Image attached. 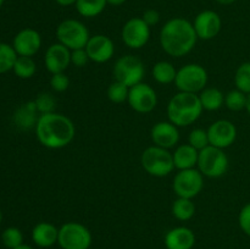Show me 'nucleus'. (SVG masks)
Here are the masks:
<instances>
[{"instance_id":"44","label":"nucleus","mask_w":250,"mask_h":249,"mask_svg":"<svg viewBox=\"0 0 250 249\" xmlns=\"http://www.w3.org/2000/svg\"><path fill=\"white\" fill-rule=\"evenodd\" d=\"M2 4H4V0H0V7H1Z\"/></svg>"},{"instance_id":"40","label":"nucleus","mask_w":250,"mask_h":249,"mask_svg":"<svg viewBox=\"0 0 250 249\" xmlns=\"http://www.w3.org/2000/svg\"><path fill=\"white\" fill-rule=\"evenodd\" d=\"M107 4L112 5V6H120V5L125 4L126 2V0H106Z\"/></svg>"},{"instance_id":"3","label":"nucleus","mask_w":250,"mask_h":249,"mask_svg":"<svg viewBox=\"0 0 250 249\" xmlns=\"http://www.w3.org/2000/svg\"><path fill=\"white\" fill-rule=\"evenodd\" d=\"M199 95L194 93L178 92L167 104V117L177 127H186L194 124L203 112Z\"/></svg>"},{"instance_id":"39","label":"nucleus","mask_w":250,"mask_h":249,"mask_svg":"<svg viewBox=\"0 0 250 249\" xmlns=\"http://www.w3.org/2000/svg\"><path fill=\"white\" fill-rule=\"evenodd\" d=\"M56 2H58L59 5H61V6H70V5H76V2H77V0H55Z\"/></svg>"},{"instance_id":"25","label":"nucleus","mask_w":250,"mask_h":249,"mask_svg":"<svg viewBox=\"0 0 250 249\" xmlns=\"http://www.w3.org/2000/svg\"><path fill=\"white\" fill-rule=\"evenodd\" d=\"M106 0H77L76 9L81 16L92 19L102 14L106 7Z\"/></svg>"},{"instance_id":"2","label":"nucleus","mask_w":250,"mask_h":249,"mask_svg":"<svg viewBox=\"0 0 250 249\" xmlns=\"http://www.w3.org/2000/svg\"><path fill=\"white\" fill-rule=\"evenodd\" d=\"M76 128L67 116L58 112L43 114L38 117L36 134L42 145L49 149L67 146L75 138Z\"/></svg>"},{"instance_id":"10","label":"nucleus","mask_w":250,"mask_h":249,"mask_svg":"<svg viewBox=\"0 0 250 249\" xmlns=\"http://www.w3.org/2000/svg\"><path fill=\"white\" fill-rule=\"evenodd\" d=\"M172 187L177 197L193 199L204 187V176L197 168L180 170L173 178Z\"/></svg>"},{"instance_id":"35","label":"nucleus","mask_w":250,"mask_h":249,"mask_svg":"<svg viewBox=\"0 0 250 249\" xmlns=\"http://www.w3.org/2000/svg\"><path fill=\"white\" fill-rule=\"evenodd\" d=\"M50 85L54 92L62 93L65 90H67L68 85H70V80L65 75V72L54 73L50 78Z\"/></svg>"},{"instance_id":"16","label":"nucleus","mask_w":250,"mask_h":249,"mask_svg":"<svg viewBox=\"0 0 250 249\" xmlns=\"http://www.w3.org/2000/svg\"><path fill=\"white\" fill-rule=\"evenodd\" d=\"M15 51L19 56L32 58L39 51L42 46V37L36 29L24 28L15 36L12 42Z\"/></svg>"},{"instance_id":"41","label":"nucleus","mask_w":250,"mask_h":249,"mask_svg":"<svg viewBox=\"0 0 250 249\" xmlns=\"http://www.w3.org/2000/svg\"><path fill=\"white\" fill-rule=\"evenodd\" d=\"M216 1L222 5H229V4H233V2L237 1V0H216Z\"/></svg>"},{"instance_id":"23","label":"nucleus","mask_w":250,"mask_h":249,"mask_svg":"<svg viewBox=\"0 0 250 249\" xmlns=\"http://www.w3.org/2000/svg\"><path fill=\"white\" fill-rule=\"evenodd\" d=\"M200 103L204 110L216 111L225 104V95L217 88H205L199 94Z\"/></svg>"},{"instance_id":"9","label":"nucleus","mask_w":250,"mask_h":249,"mask_svg":"<svg viewBox=\"0 0 250 249\" xmlns=\"http://www.w3.org/2000/svg\"><path fill=\"white\" fill-rule=\"evenodd\" d=\"M115 81L131 88L143 81L144 65L141 59L134 55H124L117 59L114 66Z\"/></svg>"},{"instance_id":"20","label":"nucleus","mask_w":250,"mask_h":249,"mask_svg":"<svg viewBox=\"0 0 250 249\" xmlns=\"http://www.w3.org/2000/svg\"><path fill=\"white\" fill-rule=\"evenodd\" d=\"M59 229L50 222H39L33 227L32 239L42 248H49L58 242Z\"/></svg>"},{"instance_id":"12","label":"nucleus","mask_w":250,"mask_h":249,"mask_svg":"<svg viewBox=\"0 0 250 249\" xmlns=\"http://www.w3.org/2000/svg\"><path fill=\"white\" fill-rule=\"evenodd\" d=\"M121 37L124 43L131 49H141L150 38V27L142 17H133L125 23Z\"/></svg>"},{"instance_id":"33","label":"nucleus","mask_w":250,"mask_h":249,"mask_svg":"<svg viewBox=\"0 0 250 249\" xmlns=\"http://www.w3.org/2000/svg\"><path fill=\"white\" fill-rule=\"evenodd\" d=\"M37 110L41 115L43 114H50V112H55L56 100L53 94L50 93H41L38 97L34 100Z\"/></svg>"},{"instance_id":"28","label":"nucleus","mask_w":250,"mask_h":249,"mask_svg":"<svg viewBox=\"0 0 250 249\" xmlns=\"http://www.w3.org/2000/svg\"><path fill=\"white\" fill-rule=\"evenodd\" d=\"M17 56L19 55L15 51L14 46L6 43H0V73L12 70Z\"/></svg>"},{"instance_id":"7","label":"nucleus","mask_w":250,"mask_h":249,"mask_svg":"<svg viewBox=\"0 0 250 249\" xmlns=\"http://www.w3.org/2000/svg\"><path fill=\"white\" fill-rule=\"evenodd\" d=\"M207 70L199 63H188L177 71L175 84L180 92L194 93L205 89L208 83Z\"/></svg>"},{"instance_id":"15","label":"nucleus","mask_w":250,"mask_h":249,"mask_svg":"<svg viewBox=\"0 0 250 249\" xmlns=\"http://www.w3.org/2000/svg\"><path fill=\"white\" fill-rule=\"evenodd\" d=\"M85 51L89 60L97 63H104L111 60L115 54V45L109 37L104 34H97L90 37L85 45Z\"/></svg>"},{"instance_id":"37","label":"nucleus","mask_w":250,"mask_h":249,"mask_svg":"<svg viewBox=\"0 0 250 249\" xmlns=\"http://www.w3.org/2000/svg\"><path fill=\"white\" fill-rule=\"evenodd\" d=\"M89 61L88 54L84 49H77V50H71V63L76 66V67H83L87 65Z\"/></svg>"},{"instance_id":"22","label":"nucleus","mask_w":250,"mask_h":249,"mask_svg":"<svg viewBox=\"0 0 250 249\" xmlns=\"http://www.w3.org/2000/svg\"><path fill=\"white\" fill-rule=\"evenodd\" d=\"M37 114H38V110L34 102L26 103L15 114V122L17 126L23 129H29L33 127L36 128L37 121H38Z\"/></svg>"},{"instance_id":"29","label":"nucleus","mask_w":250,"mask_h":249,"mask_svg":"<svg viewBox=\"0 0 250 249\" xmlns=\"http://www.w3.org/2000/svg\"><path fill=\"white\" fill-rule=\"evenodd\" d=\"M234 84L238 90L250 94V61L241 63L237 68L234 75Z\"/></svg>"},{"instance_id":"30","label":"nucleus","mask_w":250,"mask_h":249,"mask_svg":"<svg viewBox=\"0 0 250 249\" xmlns=\"http://www.w3.org/2000/svg\"><path fill=\"white\" fill-rule=\"evenodd\" d=\"M247 97H248V94L241 92L236 88L234 90H229L225 95V105L231 111H241V110L246 109Z\"/></svg>"},{"instance_id":"34","label":"nucleus","mask_w":250,"mask_h":249,"mask_svg":"<svg viewBox=\"0 0 250 249\" xmlns=\"http://www.w3.org/2000/svg\"><path fill=\"white\" fill-rule=\"evenodd\" d=\"M188 144L194 146L197 150H202L205 146L210 145L209 137H208V131L202 128L193 129L188 137Z\"/></svg>"},{"instance_id":"6","label":"nucleus","mask_w":250,"mask_h":249,"mask_svg":"<svg viewBox=\"0 0 250 249\" xmlns=\"http://www.w3.org/2000/svg\"><path fill=\"white\" fill-rule=\"evenodd\" d=\"M56 38L59 43L65 45L70 50L84 49L89 41V31L84 23L77 20L68 19L61 22L56 29Z\"/></svg>"},{"instance_id":"18","label":"nucleus","mask_w":250,"mask_h":249,"mask_svg":"<svg viewBox=\"0 0 250 249\" xmlns=\"http://www.w3.org/2000/svg\"><path fill=\"white\" fill-rule=\"evenodd\" d=\"M151 141L161 148H173L180 141L178 127L170 121H160L153 126L150 131Z\"/></svg>"},{"instance_id":"19","label":"nucleus","mask_w":250,"mask_h":249,"mask_svg":"<svg viewBox=\"0 0 250 249\" xmlns=\"http://www.w3.org/2000/svg\"><path fill=\"white\" fill-rule=\"evenodd\" d=\"M194 244V232L188 227H176L170 229L165 236V246L167 249H192Z\"/></svg>"},{"instance_id":"17","label":"nucleus","mask_w":250,"mask_h":249,"mask_svg":"<svg viewBox=\"0 0 250 249\" xmlns=\"http://www.w3.org/2000/svg\"><path fill=\"white\" fill-rule=\"evenodd\" d=\"M44 63L51 75L65 72L71 63V50L61 43L51 44L45 51Z\"/></svg>"},{"instance_id":"13","label":"nucleus","mask_w":250,"mask_h":249,"mask_svg":"<svg viewBox=\"0 0 250 249\" xmlns=\"http://www.w3.org/2000/svg\"><path fill=\"white\" fill-rule=\"evenodd\" d=\"M210 145L220 149L231 146L237 139V128L229 120H219L208 128Z\"/></svg>"},{"instance_id":"24","label":"nucleus","mask_w":250,"mask_h":249,"mask_svg":"<svg viewBox=\"0 0 250 249\" xmlns=\"http://www.w3.org/2000/svg\"><path fill=\"white\" fill-rule=\"evenodd\" d=\"M153 77L160 84H170V83L175 82L176 76H177V70L175 66L168 61H159L154 65Z\"/></svg>"},{"instance_id":"8","label":"nucleus","mask_w":250,"mask_h":249,"mask_svg":"<svg viewBox=\"0 0 250 249\" xmlns=\"http://www.w3.org/2000/svg\"><path fill=\"white\" fill-rule=\"evenodd\" d=\"M58 243L62 249H88L92 244V233L80 222H67L59 228Z\"/></svg>"},{"instance_id":"36","label":"nucleus","mask_w":250,"mask_h":249,"mask_svg":"<svg viewBox=\"0 0 250 249\" xmlns=\"http://www.w3.org/2000/svg\"><path fill=\"white\" fill-rule=\"evenodd\" d=\"M238 224L242 231L250 237V203L244 205L239 211Z\"/></svg>"},{"instance_id":"31","label":"nucleus","mask_w":250,"mask_h":249,"mask_svg":"<svg viewBox=\"0 0 250 249\" xmlns=\"http://www.w3.org/2000/svg\"><path fill=\"white\" fill-rule=\"evenodd\" d=\"M129 88L124 83L115 81L107 88V98L110 102L116 103V104H121V103L126 102L128 99Z\"/></svg>"},{"instance_id":"14","label":"nucleus","mask_w":250,"mask_h":249,"mask_svg":"<svg viewBox=\"0 0 250 249\" xmlns=\"http://www.w3.org/2000/svg\"><path fill=\"white\" fill-rule=\"evenodd\" d=\"M198 39L210 41L220 33L222 27L221 17L212 10H205L197 15L193 23Z\"/></svg>"},{"instance_id":"26","label":"nucleus","mask_w":250,"mask_h":249,"mask_svg":"<svg viewBox=\"0 0 250 249\" xmlns=\"http://www.w3.org/2000/svg\"><path fill=\"white\" fill-rule=\"evenodd\" d=\"M172 214L180 221H188L195 214L194 203L192 199L178 197L172 204Z\"/></svg>"},{"instance_id":"38","label":"nucleus","mask_w":250,"mask_h":249,"mask_svg":"<svg viewBox=\"0 0 250 249\" xmlns=\"http://www.w3.org/2000/svg\"><path fill=\"white\" fill-rule=\"evenodd\" d=\"M142 19L144 20V22H146L149 27L155 26V24H158L159 21H160V14H159L156 10L149 9V10H146V11H144Z\"/></svg>"},{"instance_id":"27","label":"nucleus","mask_w":250,"mask_h":249,"mask_svg":"<svg viewBox=\"0 0 250 249\" xmlns=\"http://www.w3.org/2000/svg\"><path fill=\"white\" fill-rule=\"evenodd\" d=\"M12 70H14L15 75L19 78L28 80V78L34 76L37 71V66L33 59L29 58V56H17Z\"/></svg>"},{"instance_id":"43","label":"nucleus","mask_w":250,"mask_h":249,"mask_svg":"<svg viewBox=\"0 0 250 249\" xmlns=\"http://www.w3.org/2000/svg\"><path fill=\"white\" fill-rule=\"evenodd\" d=\"M15 249H33V248H32V247H29V246H26V244H22V246L17 247V248H15Z\"/></svg>"},{"instance_id":"1","label":"nucleus","mask_w":250,"mask_h":249,"mask_svg":"<svg viewBox=\"0 0 250 249\" xmlns=\"http://www.w3.org/2000/svg\"><path fill=\"white\" fill-rule=\"evenodd\" d=\"M198 36L193 23L182 17L171 19L160 31L163 50L173 58H182L194 49Z\"/></svg>"},{"instance_id":"4","label":"nucleus","mask_w":250,"mask_h":249,"mask_svg":"<svg viewBox=\"0 0 250 249\" xmlns=\"http://www.w3.org/2000/svg\"><path fill=\"white\" fill-rule=\"evenodd\" d=\"M141 164L146 172L154 177H165L175 168L172 154L168 151V149L158 145L149 146L143 151Z\"/></svg>"},{"instance_id":"32","label":"nucleus","mask_w":250,"mask_h":249,"mask_svg":"<svg viewBox=\"0 0 250 249\" xmlns=\"http://www.w3.org/2000/svg\"><path fill=\"white\" fill-rule=\"evenodd\" d=\"M1 241L6 248L15 249L23 244V234L16 227H9L2 232Z\"/></svg>"},{"instance_id":"21","label":"nucleus","mask_w":250,"mask_h":249,"mask_svg":"<svg viewBox=\"0 0 250 249\" xmlns=\"http://www.w3.org/2000/svg\"><path fill=\"white\" fill-rule=\"evenodd\" d=\"M172 156L176 168L188 170V168H194V166L198 164L199 150H197L190 144H182V145L177 146Z\"/></svg>"},{"instance_id":"11","label":"nucleus","mask_w":250,"mask_h":249,"mask_svg":"<svg viewBox=\"0 0 250 249\" xmlns=\"http://www.w3.org/2000/svg\"><path fill=\"white\" fill-rule=\"evenodd\" d=\"M127 102L136 112L148 114L158 105V95L151 85L141 82L129 88Z\"/></svg>"},{"instance_id":"42","label":"nucleus","mask_w":250,"mask_h":249,"mask_svg":"<svg viewBox=\"0 0 250 249\" xmlns=\"http://www.w3.org/2000/svg\"><path fill=\"white\" fill-rule=\"evenodd\" d=\"M246 110H247V112H248L249 116H250V94H248V97H247V105H246Z\"/></svg>"},{"instance_id":"5","label":"nucleus","mask_w":250,"mask_h":249,"mask_svg":"<svg viewBox=\"0 0 250 249\" xmlns=\"http://www.w3.org/2000/svg\"><path fill=\"white\" fill-rule=\"evenodd\" d=\"M229 158L224 149L208 145L199 150L198 156V170L203 176L210 178H219L229 170Z\"/></svg>"},{"instance_id":"45","label":"nucleus","mask_w":250,"mask_h":249,"mask_svg":"<svg viewBox=\"0 0 250 249\" xmlns=\"http://www.w3.org/2000/svg\"><path fill=\"white\" fill-rule=\"evenodd\" d=\"M1 219H2V215H1V211H0V222H1Z\"/></svg>"}]
</instances>
